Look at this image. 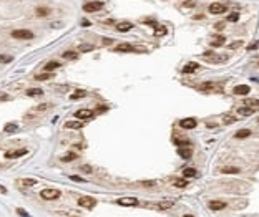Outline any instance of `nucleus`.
Listing matches in <instances>:
<instances>
[{"label": "nucleus", "mask_w": 259, "mask_h": 217, "mask_svg": "<svg viewBox=\"0 0 259 217\" xmlns=\"http://www.w3.org/2000/svg\"><path fill=\"white\" fill-rule=\"evenodd\" d=\"M40 196H42V199H45V201H53V199H58L61 196V192L58 189H43L40 192Z\"/></svg>", "instance_id": "nucleus-1"}, {"label": "nucleus", "mask_w": 259, "mask_h": 217, "mask_svg": "<svg viewBox=\"0 0 259 217\" xmlns=\"http://www.w3.org/2000/svg\"><path fill=\"white\" fill-rule=\"evenodd\" d=\"M78 204L81 207H85V209H93L95 206H97V201L93 199V197H88V196H83L78 199Z\"/></svg>", "instance_id": "nucleus-2"}, {"label": "nucleus", "mask_w": 259, "mask_h": 217, "mask_svg": "<svg viewBox=\"0 0 259 217\" xmlns=\"http://www.w3.org/2000/svg\"><path fill=\"white\" fill-rule=\"evenodd\" d=\"M12 37L13 38H23V40H32L33 38V33L30 30H25V28H20V30H13L12 32Z\"/></svg>", "instance_id": "nucleus-3"}, {"label": "nucleus", "mask_w": 259, "mask_h": 217, "mask_svg": "<svg viewBox=\"0 0 259 217\" xmlns=\"http://www.w3.org/2000/svg\"><path fill=\"white\" fill-rule=\"evenodd\" d=\"M103 8V2H90V3H85L83 5V10L85 12H98Z\"/></svg>", "instance_id": "nucleus-4"}, {"label": "nucleus", "mask_w": 259, "mask_h": 217, "mask_svg": "<svg viewBox=\"0 0 259 217\" xmlns=\"http://www.w3.org/2000/svg\"><path fill=\"white\" fill-rule=\"evenodd\" d=\"M228 10L226 5H223V3H211L209 5V13H213V15H219V13H224Z\"/></svg>", "instance_id": "nucleus-5"}, {"label": "nucleus", "mask_w": 259, "mask_h": 217, "mask_svg": "<svg viewBox=\"0 0 259 217\" xmlns=\"http://www.w3.org/2000/svg\"><path fill=\"white\" fill-rule=\"evenodd\" d=\"M196 124H198V121H196L194 118H184V119L179 121V126L184 128V129H194Z\"/></svg>", "instance_id": "nucleus-6"}, {"label": "nucleus", "mask_w": 259, "mask_h": 217, "mask_svg": "<svg viewBox=\"0 0 259 217\" xmlns=\"http://www.w3.org/2000/svg\"><path fill=\"white\" fill-rule=\"evenodd\" d=\"M75 116H76V119H90V118H93V111L83 108V109H78V111L75 113Z\"/></svg>", "instance_id": "nucleus-7"}, {"label": "nucleus", "mask_w": 259, "mask_h": 217, "mask_svg": "<svg viewBox=\"0 0 259 217\" xmlns=\"http://www.w3.org/2000/svg\"><path fill=\"white\" fill-rule=\"evenodd\" d=\"M118 206H138V199L136 197H121V199L116 201Z\"/></svg>", "instance_id": "nucleus-8"}, {"label": "nucleus", "mask_w": 259, "mask_h": 217, "mask_svg": "<svg viewBox=\"0 0 259 217\" xmlns=\"http://www.w3.org/2000/svg\"><path fill=\"white\" fill-rule=\"evenodd\" d=\"M133 27H135V25H133L131 22H126V20H125V22H118V23H116V30H118V32H121V33L133 30Z\"/></svg>", "instance_id": "nucleus-9"}, {"label": "nucleus", "mask_w": 259, "mask_h": 217, "mask_svg": "<svg viewBox=\"0 0 259 217\" xmlns=\"http://www.w3.org/2000/svg\"><path fill=\"white\" fill-rule=\"evenodd\" d=\"M28 151L27 149H17V151H8L5 153V157L7 159H15V157H22V156H25Z\"/></svg>", "instance_id": "nucleus-10"}, {"label": "nucleus", "mask_w": 259, "mask_h": 217, "mask_svg": "<svg viewBox=\"0 0 259 217\" xmlns=\"http://www.w3.org/2000/svg\"><path fill=\"white\" fill-rule=\"evenodd\" d=\"M196 70H199V63H196V61H189L183 66V73H193Z\"/></svg>", "instance_id": "nucleus-11"}, {"label": "nucleus", "mask_w": 259, "mask_h": 217, "mask_svg": "<svg viewBox=\"0 0 259 217\" xmlns=\"http://www.w3.org/2000/svg\"><path fill=\"white\" fill-rule=\"evenodd\" d=\"M178 153H179V156L183 157V159H189L191 156H193V149H191L189 146H184V148L181 146Z\"/></svg>", "instance_id": "nucleus-12"}, {"label": "nucleus", "mask_w": 259, "mask_h": 217, "mask_svg": "<svg viewBox=\"0 0 259 217\" xmlns=\"http://www.w3.org/2000/svg\"><path fill=\"white\" fill-rule=\"evenodd\" d=\"M249 86L248 85H238L234 88V95H239V96H244V95H249Z\"/></svg>", "instance_id": "nucleus-13"}, {"label": "nucleus", "mask_w": 259, "mask_h": 217, "mask_svg": "<svg viewBox=\"0 0 259 217\" xmlns=\"http://www.w3.org/2000/svg\"><path fill=\"white\" fill-rule=\"evenodd\" d=\"M224 207H226V202H221V201H211L209 202L211 210H223Z\"/></svg>", "instance_id": "nucleus-14"}, {"label": "nucleus", "mask_w": 259, "mask_h": 217, "mask_svg": "<svg viewBox=\"0 0 259 217\" xmlns=\"http://www.w3.org/2000/svg\"><path fill=\"white\" fill-rule=\"evenodd\" d=\"M173 206H175V202H171V201H161V202L156 204V209L158 210H166V209H171Z\"/></svg>", "instance_id": "nucleus-15"}, {"label": "nucleus", "mask_w": 259, "mask_h": 217, "mask_svg": "<svg viewBox=\"0 0 259 217\" xmlns=\"http://www.w3.org/2000/svg\"><path fill=\"white\" fill-rule=\"evenodd\" d=\"M244 104L249 106V108H252V109H257L259 108V100H256V98H244Z\"/></svg>", "instance_id": "nucleus-16"}, {"label": "nucleus", "mask_w": 259, "mask_h": 217, "mask_svg": "<svg viewBox=\"0 0 259 217\" xmlns=\"http://www.w3.org/2000/svg\"><path fill=\"white\" fill-rule=\"evenodd\" d=\"M238 113L241 114V116H251V114L256 113V109L249 108V106H243V108H239V109H238Z\"/></svg>", "instance_id": "nucleus-17"}, {"label": "nucleus", "mask_w": 259, "mask_h": 217, "mask_svg": "<svg viewBox=\"0 0 259 217\" xmlns=\"http://www.w3.org/2000/svg\"><path fill=\"white\" fill-rule=\"evenodd\" d=\"M199 91H219V88H216L214 86V83H203L199 86Z\"/></svg>", "instance_id": "nucleus-18"}, {"label": "nucleus", "mask_w": 259, "mask_h": 217, "mask_svg": "<svg viewBox=\"0 0 259 217\" xmlns=\"http://www.w3.org/2000/svg\"><path fill=\"white\" fill-rule=\"evenodd\" d=\"M115 50H116V51H133L135 48L130 45V43H120V45H116Z\"/></svg>", "instance_id": "nucleus-19"}, {"label": "nucleus", "mask_w": 259, "mask_h": 217, "mask_svg": "<svg viewBox=\"0 0 259 217\" xmlns=\"http://www.w3.org/2000/svg\"><path fill=\"white\" fill-rule=\"evenodd\" d=\"M65 128H68V129H80V128H83V123H80V121H66L65 123Z\"/></svg>", "instance_id": "nucleus-20"}, {"label": "nucleus", "mask_w": 259, "mask_h": 217, "mask_svg": "<svg viewBox=\"0 0 259 217\" xmlns=\"http://www.w3.org/2000/svg\"><path fill=\"white\" fill-rule=\"evenodd\" d=\"M234 136H236L238 139H244V138L251 136V129H239V131H236Z\"/></svg>", "instance_id": "nucleus-21"}, {"label": "nucleus", "mask_w": 259, "mask_h": 217, "mask_svg": "<svg viewBox=\"0 0 259 217\" xmlns=\"http://www.w3.org/2000/svg\"><path fill=\"white\" fill-rule=\"evenodd\" d=\"M224 174H238L239 172V167H234V166H224L221 169Z\"/></svg>", "instance_id": "nucleus-22"}, {"label": "nucleus", "mask_w": 259, "mask_h": 217, "mask_svg": "<svg viewBox=\"0 0 259 217\" xmlns=\"http://www.w3.org/2000/svg\"><path fill=\"white\" fill-rule=\"evenodd\" d=\"M86 96V91L85 90H76V91H73V95L70 96L71 100H81V98H85Z\"/></svg>", "instance_id": "nucleus-23"}, {"label": "nucleus", "mask_w": 259, "mask_h": 217, "mask_svg": "<svg viewBox=\"0 0 259 217\" xmlns=\"http://www.w3.org/2000/svg\"><path fill=\"white\" fill-rule=\"evenodd\" d=\"M18 184L23 187H32L37 184V179H22V181H18Z\"/></svg>", "instance_id": "nucleus-24"}, {"label": "nucleus", "mask_w": 259, "mask_h": 217, "mask_svg": "<svg viewBox=\"0 0 259 217\" xmlns=\"http://www.w3.org/2000/svg\"><path fill=\"white\" fill-rule=\"evenodd\" d=\"M183 176H186V177H196V176H198V172H196V169H193V167H186V169H183Z\"/></svg>", "instance_id": "nucleus-25"}, {"label": "nucleus", "mask_w": 259, "mask_h": 217, "mask_svg": "<svg viewBox=\"0 0 259 217\" xmlns=\"http://www.w3.org/2000/svg\"><path fill=\"white\" fill-rule=\"evenodd\" d=\"M43 95V91L40 88H30V90H27V96H42Z\"/></svg>", "instance_id": "nucleus-26"}, {"label": "nucleus", "mask_w": 259, "mask_h": 217, "mask_svg": "<svg viewBox=\"0 0 259 217\" xmlns=\"http://www.w3.org/2000/svg\"><path fill=\"white\" fill-rule=\"evenodd\" d=\"M223 123H226V124L236 123V116H231V114H224V116H223Z\"/></svg>", "instance_id": "nucleus-27"}, {"label": "nucleus", "mask_w": 259, "mask_h": 217, "mask_svg": "<svg viewBox=\"0 0 259 217\" xmlns=\"http://www.w3.org/2000/svg\"><path fill=\"white\" fill-rule=\"evenodd\" d=\"M75 159H76V153H68L66 156L61 157V161H63V162H70V161H75Z\"/></svg>", "instance_id": "nucleus-28"}, {"label": "nucleus", "mask_w": 259, "mask_h": 217, "mask_svg": "<svg viewBox=\"0 0 259 217\" xmlns=\"http://www.w3.org/2000/svg\"><path fill=\"white\" fill-rule=\"evenodd\" d=\"M3 129H5V133H15L17 129H18V126H17L15 123H10V124H5V128H3Z\"/></svg>", "instance_id": "nucleus-29"}, {"label": "nucleus", "mask_w": 259, "mask_h": 217, "mask_svg": "<svg viewBox=\"0 0 259 217\" xmlns=\"http://www.w3.org/2000/svg\"><path fill=\"white\" fill-rule=\"evenodd\" d=\"M223 43H224V37H216L214 40H213V43H211V46L216 48V46H221Z\"/></svg>", "instance_id": "nucleus-30"}, {"label": "nucleus", "mask_w": 259, "mask_h": 217, "mask_svg": "<svg viewBox=\"0 0 259 217\" xmlns=\"http://www.w3.org/2000/svg\"><path fill=\"white\" fill-rule=\"evenodd\" d=\"M52 76H53V75H52V73H50V71H47V73H42V75H37V80H38V81H45V80H50V78H52Z\"/></svg>", "instance_id": "nucleus-31"}, {"label": "nucleus", "mask_w": 259, "mask_h": 217, "mask_svg": "<svg viewBox=\"0 0 259 217\" xmlns=\"http://www.w3.org/2000/svg\"><path fill=\"white\" fill-rule=\"evenodd\" d=\"M10 61H13V56H10V55H0V63H2V65L10 63Z\"/></svg>", "instance_id": "nucleus-32"}, {"label": "nucleus", "mask_w": 259, "mask_h": 217, "mask_svg": "<svg viewBox=\"0 0 259 217\" xmlns=\"http://www.w3.org/2000/svg\"><path fill=\"white\" fill-rule=\"evenodd\" d=\"M58 66H60L58 61H50V63H47V65H45V70H47V71H50V70L58 68Z\"/></svg>", "instance_id": "nucleus-33"}, {"label": "nucleus", "mask_w": 259, "mask_h": 217, "mask_svg": "<svg viewBox=\"0 0 259 217\" xmlns=\"http://www.w3.org/2000/svg\"><path fill=\"white\" fill-rule=\"evenodd\" d=\"M175 186L179 187V189H183V187L188 186V181H186V179H176V181H175Z\"/></svg>", "instance_id": "nucleus-34"}, {"label": "nucleus", "mask_w": 259, "mask_h": 217, "mask_svg": "<svg viewBox=\"0 0 259 217\" xmlns=\"http://www.w3.org/2000/svg\"><path fill=\"white\" fill-rule=\"evenodd\" d=\"M155 35H158V37L166 35V28H165V27H158V28H155Z\"/></svg>", "instance_id": "nucleus-35"}, {"label": "nucleus", "mask_w": 259, "mask_h": 217, "mask_svg": "<svg viewBox=\"0 0 259 217\" xmlns=\"http://www.w3.org/2000/svg\"><path fill=\"white\" fill-rule=\"evenodd\" d=\"M78 50L80 51H92L93 50V45H86V43H83V45L78 46Z\"/></svg>", "instance_id": "nucleus-36"}, {"label": "nucleus", "mask_w": 259, "mask_h": 217, "mask_svg": "<svg viewBox=\"0 0 259 217\" xmlns=\"http://www.w3.org/2000/svg\"><path fill=\"white\" fill-rule=\"evenodd\" d=\"M63 58L73 60V58H76V53H75V51H65V53H63Z\"/></svg>", "instance_id": "nucleus-37"}, {"label": "nucleus", "mask_w": 259, "mask_h": 217, "mask_svg": "<svg viewBox=\"0 0 259 217\" xmlns=\"http://www.w3.org/2000/svg\"><path fill=\"white\" fill-rule=\"evenodd\" d=\"M238 20H239V13H236V12L229 13V17H228V22H238Z\"/></svg>", "instance_id": "nucleus-38"}, {"label": "nucleus", "mask_w": 259, "mask_h": 217, "mask_svg": "<svg viewBox=\"0 0 259 217\" xmlns=\"http://www.w3.org/2000/svg\"><path fill=\"white\" fill-rule=\"evenodd\" d=\"M37 15H40V17L48 15V8H37Z\"/></svg>", "instance_id": "nucleus-39"}, {"label": "nucleus", "mask_w": 259, "mask_h": 217, "mask_svg": "<svg viewBox=\"0 0 259 217\" xmlns=\"http://www.w3.org/2000/svg\"><path fill=\"white\" fill-rule=\"evenodd\" d=\"M47 108H50V104L48 103H43V104H38L37 106V111H45Z\"/></svg>", "instance_id": "nucleus-40"}, {"label": "nucleus", "mask_w": 259, "mask_h": 217, "mask_svg": "<svg viewBox=\"0 0 259 217\" xmlns=\"http://www.w3.org/2000/svg\"><path fill=\"white\" fill-rule=\"evenodd\" d=\"M259 48V42H254L252 45H248V50H257Z\"/></svg>", "instance_id": "nucleus-41"}, {"label": "nucleus", "mask_w": 259, "mask_h": 217, "mask_svg": "<svg viewBox=\"0 0 259 217\" xmlns=\"http://www.w3.org/2000/svg\"><path fill=\"white\" fill-rule=\"evenodd\" d=\"M243 45V42L241 40H238V42H234V43H231V45H229V48H239Z\"/></svg>", "instance_id": "nucleus-42"}, {"label": "nucleus", "mask_w": 259, "mask_h": 217, "mask_svg": "<svg viewBox=\"0 0 259 217\" xmlns=\"http://www.w3.org/2000/svg\"><path fill=\"white\" fill-rule=\"evenodd\" d=\"M17 212H18V214H20L22 217H30V215H28V214H27V212L23 210V209H17Z\"/></svg>", "instance_id": "nucleus-43"}, {"label": "nucleus", "mask_w": 259, "mask_h": 217, "mask_svg": "<svg viewBox=\"0 0 259 217\" xmlns=\"http://www.w3.org/2000/svg\"><path fill=\"white\" fill-rule=\"evenodd\" d=\"M8 100V95L7 93H0V101H7Z\"/></svg>", "instance_id": "nucleus-44"}, {"label": "nucleus", "mask_w": 259, "mask_h": 217, "mask_svg": "<svg viewBox=\"0 0 259 217\" xmlns=\"http://www.w3.org/2000/svg\"><path fill=\"white\" fill-rule=\"evenodd\" d=\"M183 5H184V7H194V2H191V0H186Z\"/></svg>", "instance_id": "nucleus-45"}, {"label": "nucleus", "mask_w": 259, "mask_h": 217, "mask_svg": "<svg viewBox=\"0 0 259 217\" xmlns=\"http://www.w3.org/2000/svg\"><path fill=\"white\" fill-rule=\"evenodd\" d=\"M50 27H52V28H58V27H63V23H60V22H55V23H52Z\"/></svg>", "instance_id": "nucleus-46"}, {"label": "nucleus", "mask_w": 259, "mask_h": 217, "mask_svg": "<svg viewBox=\"0 0 259 217\" xmlns=\"http://www.w3.org/2000/svg\"><path fill=\"white\" fill-rule=\"evenodd\" d=\"M71 181H78V182H83L85 179H81V177H78V176H71Z\"/></svg>", "instance_id": "nucleus-47"}, {"label": "nucleus", "mask_w": 259, "mask_h": 217, "mask_svg": "<svg viewBox=\"0 0 259 217\" xmlns=\"http://www.w3.org/2000/svg\"><path fill=\"white\" fill-rule=\"evenodd\" d=\"M97 109H98V111H100V113H102V111H107V109H108V108H107V106H98V108H97Z\"/></svg>", "instance_id": "nucleus-48"}, {"label": "nucleus", "mask_w": 259, "mask_h": 217, "mask_svg": "<svg viewBox=\"0 0 259 217\" xmlns=\"http://www.w3.org/2000/svg\"><path fill=\"white\" fill-rule=\"evenodd\" d=\"M83 171L85 172H92V167H90V166H83Z\"/></svg>", "instance_id": "nucleus-49"}, {"label": "nucleus", "mask_w": 259, "mask_h": 217, "mask_svg": "<svg viewBox=\"0 0 259 217\" xmlns=\"http://www.w3.org/2000/svg\"><path fill=\"white\" fill-rule=\"evenodd\" d=\"M81 25H83V27H88L90 22H88V20H83V22H81Z\"/></svg>", "instance_id": "nucleus-50"}, {"label": "nucleus", "mask_w": 259, "mask_h": 217, "mask_svg": "<svg viewBox=\"0 0 259 217\" xmlns=\"http://www.w3.org/2000/svg\"><path fill=\"white\" fill-rule=\"evenodd\" d=\"M216 28H224V23H216Z\"/></svg>", "instance_id": "nucleus-51"}, {"label": "nucleus", "mask_w": 259, "mask_h": 217, "mask_svg": "<svg viewBox=\"0 0 259 217\" xmlns=\"http://www.w3.org/2000/svg\"><path fill=\"white\" fill-rule=\"evenodd\" d=\"M0 192H7V191H5V187H3V186H0Z\"/></svg>", "instance_id": "nucleus-52"}, {"label": "nucleus", "mask_w": 259, "mask_h": 217, "mask_svg": "<svg viewBox=\"0 0 259 217\" xmlns=\"http://www.w3.org/2000/svg\"><path fill=\"white\" fill-rule=\"evenodd\" d=\"M184 217H194V215H184Z\"/></svg>", "instance_id": "nucleus-53"}]
</instances>
